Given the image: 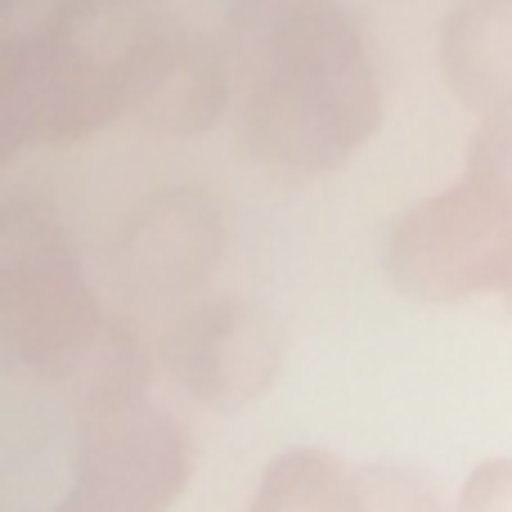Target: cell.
<instances>
[{
  "label": "cell",
  "mask_w": 512,
  "mask_h": 512,
  "mask_svg": "<svg viewBox=\"0 0 512 512\" xmlns=\"http://www.w3.org/2000/svg\"><path fill=\"white\" fill-rule=\"evenodd\" d=\"M225 104H230L225 50L185 32V23H171L144 68L131 117L153 135L189 140V135H203L225 113Z\"/></svg>",
  "instance_id": "8"
},
{
  "label": "cell",
  "mask_w": 512,
  "mask_h": 512,
  "mask_svg": "<svg viewBox=\"0 0 512 512\" xmlns=\"http://www.w3.org/2000/svg\"><path fill=\"white\" fill-rule=\"evenodd\" d=\"M459 512H512V459H486L459 490Z\"/></svg>",
  "instance_id": "12"
},
{
  "label": "cell",
  "mask_w": 512,
  "mask_h": 512,
  "mask_svg": "<svg viewBox=\"0 0 512 512\" xmlns=\"http://www.w3.org/2000/svg\"><path fill=\"white\" fill-rule=\"evenodd\" d=\"M441 72L481 126L512 122V0H459L445 14Z\"/></svg>",
  "instance_id": "9"
},
{
  "label": "cell",
  "mask_w": 512,
  "mask_h": 512,
  "mask_svg": "<svg viewBox=\"0 0 512 512\" xmlns=\"http://www.w3.org/2000/svg\"><path fill=\"white\" fill-rule=\"evenodd\" d=\"M472 171L495 176L504 189H512V122H486L477 131V144L468 153Z\"/></svg>",
  "instance_id": "13"
},
{
  "label": "cell",
  "mask_w": 512,
  "mask_h": 512,
  "mask_svg": "<svg viewBox=\"0 0 512 512\" xmlns=\"http://www.w3.org/2000/svg\"><path fill=\"white\" fill-rule=\"evenodd\" d=\"M176 23L153 0H68L45 27L0 50V144L86 140L131 117L162 32Z\"/></svg>",
  "instance_id": "2"
},
{
  "label": "cell",
  "mask_w": 512,
  "mask_h": 512,
  "mask_svg": "<svg viewBox=\"0 0 512 512\" xmlns=\"http://www.w3.org/2000/svg\"><path fill=\"white\" fill-rule=\"evenodd\" d=\"M194 450L189 432L144 396L95 400L77 418L72 490L117 512H167L185 495Z\"/></svg>",
  "instance_id": "5"
},
{
  "label": "cell",
  "mask_w": 512,
  "mask_h": 512,
  "mask_svg": "<svg viewBox=\"0 0 512 512\" xmlns=\"http://www.w3.org/2000/svg\"><path fill=\"white\" fill-rule=\"evenodd\" d=\"M504 301H508V310H512V292H508V297H504Z\"/></svg>",
  "instance_id": "15"
},
{
  "label": "cell",
  "mask_w": 512,
  "mask_h": 512,
  "mask_svg": "<svg viewBox=\"0 0 512 512\" xmlns=\"http://www.w3.org/2000/svg\"><path fill=\"white\" fill-rule=\"evenodd\" d=\"M225 68L239 149L279 180L333 176L382 126L378 68L342 0H230Z\"/></svg>",
  "instance_id": "1"
},
{
  "label": "cell",
  "mask_w": 512,
  "mask_h": 512,
  "mask_svg": "<svg viewBox=\"0 0 512 512\" xmlns=\"http://www.w3.org/2000/svg\"><path fill=\"white\" fill-rule=\"evenodd\" d=\"M248 512H364V504L360 481L337 454L292 445L261 472Z\"/></svg>",
  "instance_id": "10"
},
{
  "label": "cell",
  "mask_w": 512,
  "mask_h": 512,
  "mask_svg": "<svg viewBox=\"0 0 512 512\" xmlns=\"http://www.w3.org/2000/svg\"><path fill=\"white\" fill-rule=\"evenodd\" d=\"M126 328L108 324L68 234L14 203L0 216V355L14 373L81 396Z\"/></svg>",
  "instance_id": "3"
},
{
  "label": "cell",
  "mask_w": 512,
  "mask_h": 512,
  "mask_svg": "<svg viewBox=\"0 0 512 512\" xmlns=\"http://www.w3.org/2000/svg\"><path fill=\"white\" fill-rule=\"evenodd\" d=\"M355 481L364 512H445L436 481L409 463H364Z\"/></svg>",
  "instance_id": "11"
},
{
  "label": "cell",
  "mask_w": 512,
  "mask_h": 512,
  "mask_svg": "<svg viewBox=\"0 0 512 512\" xmlns=\"http://www.w3.org/2000/svg\"><path fill=\"white\" fill-rule=\"evenodd\" d=\"M162 364L189 400L207 409H243L279 378L283 333L256 301L212 297L162 333Z\"/></svg>",
  "instance_id": "6"
},
{
  "label": "cell",
  "mask_w": 512,
  "mask_h": 512,
  "mask_svg": "<svg viewBox=\"0 0 512 512\" xmlns=\"http://www.w3.org/2000/svg\"><path fill=\"white\" fill-rule=\"evenodd\" d=\"M382 274L409 301L454 306L512 292V189L463 171L441 194L414 203L387 230Z\"/></svg>",
  "instance_id": "4"
},
{
  "label": "cell",
  "mask_w": 512,
  "mask_h": 512,
  "mask_svg": "<svg viewBox=\"0 0 512 512\" xmlns=\"http://www.w3.org/2000/svg\"><path fill=\"white\" fill-rule=\"evenodd\" d=\"M221 203L198 185L158 189L135 203L113 239L117 288L131 301H180L221 265Z\"/></svg>",
  "instance_id": "7"
},
{
  "label": "cell",
  "mask_w": 512,
  "mask_h": 512,
  "mask_svg": "<svg viewBox=\"0 0 512 512\" xmlns=\"http://www.w3.org/2000/svg\"><path fill=\"white\" fill-rule=\"evenodd\" d=\"M50 512H117V508H108V504H99V499H90V495H81V490H68V495L59 499Z\"/></svg>",
  "instance_id": "14"
}]
</instances>
